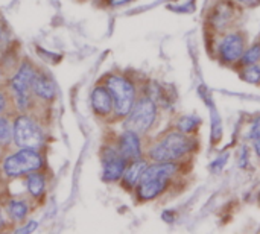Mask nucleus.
I'll return each mask as SVG.
<instances>
[{"mask_svg":"<svg viewBox=\"0 0 260 234\" xmlns=\"http://www.w3.org/2000/svg\"><path fill=\"white\" fill-rule=\"evenodd\" d=\"M3 227V216H2V212H0V228Z\"/></svg>","mask_w":260,"mask_h":234,"instance_id":"29","label":"nucleus"},{"mask_svg":"<svg viewBox=\"0 0 260 234\" xmlns=\"http://www.w3.org/2000/svg\"><path fill=\"white\" fill-rule=\"evenodd\" d=\"M227 160H229V152H225L224 155H221V157H218L212 164H210V169L213 171V172H219L224 166H225V163H227Z\"/></svg>","mask_w":260,"mask_h":234,"instance_id":"20","label":"nucleus"},{"mask_svg":"<svg viewBox=\"0 0 260 234\" xmlns=\"http://www.w3.org/2000/svg\"><path fill=\"white\" fill-rule=\"evenodd\" d=\"M27 189H29L30 195L40 196L44 190V178L40 174H32L27 180Z\"/></svg>","mask_w":260,"mask_h":234,"instance_id":"15","label":"nucleus"},{"mask_svg":"<svg viewBox=\"0 0 260 234\" xmlns=\"http://www.w3.org/2000/svg\"><path fill=\"white\" fill-rule=\"evenodd\" d=\"M14 140L23 149H35L43 143V134L34 120L21 116L14 123Z\"/></svg>","mask_w":260,"mask_h":234,"instance_id":"5","label":"nucleus"},{"mask_svg":"<svg viewBox=\"0 0 260 234\" xmlns=\"http://www.w3.org/2000/svg\"><path fill=\"white\" fill-rule=\"evenodd\" d=\"M32 91L44 99H52L55 96V85L52 81H49L46 76L35 75L34 82H32Z\"/></svg>","mask_w":260,"mask_h":234,"instance_id":"13","label":"nucleus"},{"mask_svg":"<svg viewBox=\"0 0 260 234\" xmlns=\"http://www.w3.org/2000/svg\"><path fill=\"white\" fill-rule=\"evenodd\" d=\"M3 107H5V99H3V96L0 94V111L3 110Z\"/></svg>","mask_w":260,"mask_h":234,"instance_id":"28","label":"nucleus"},{"mask_svg":"<svg viewBox=\"0 0 260 234\" xmlns=\"http://www.w3.org/2000/svg\"><path fill=\"white\" fill-rule=\"evenodd\" d=\"M119 152L126 161L139 160L142 155V143L137 132L126 129L119 140Z\"/></svg>","mask_w":260,"mask_h":234,"instance_id":"9","label":"nucleus"},{"mask_svg":"<svg viewBox=\"0 0 260 234\" xmlns=\"http://www.w3.org/2000/svg\"><path fill=\"white\" fill-rule=\"evenodd\" d=\"M41 157L34 149H21L20 152L8 157L3 163V169L9 177H18L40 169Z\"/></svg>","mask_w":260,"mask_h":234,"instance_id":"4","label":"nucleus"},{"mask_svg":"<svg viewBox=\"0 0 260 234\" xmlns=\"http://www.w3.org/2000/svg\"><path fill=\"white\" fill-rule=\"evenodd\" d=\"M129 0H110V3L113 5V6H120V5H123V3H128Z\"/></svg>","mask_w":260,"mask_h":234,"instance_id":"26","label":"nucleus"},{"mask_svg":"<svg viewBox=\"0 0 260 234\" xmlns=\"http://www.w3.org/2000/svg\"><path fill=\"white\" fill-rule=\"evenodd\" d=\"M107 88L113 96L116 114L120 117L128 116L136 104V88L133 82L126 78L113 75L107 79Z\"/></svg>","mask_w":260,"mask_h":234,"instance_id":"2","label":"nucleus"},{"mask_svg":"<svg viewBox=\"0 0 260 234\" xmlns=\"http://www.w3.org/2000/svg\"><path fill=\"white\" fill-rule=\"evenodd\" d=\"M91 107L101 116H107V114L111 113L114 104H113V96L108 91V88L96 87L93 90V93H91Z\"/></svg>","mask_w":260,"mask_h":234,"instance_id":"11","label":"nucleus"},{"mask_svg":"<svg viewBox=\"0 0 260 234\" xmlns=\"http://www.w3.org/2000/svg\"><path fill=\"white\" fill-rule=\"evenodd\" d=\"M236 2L244 3V5H248V6H254V5L260 3V0H236Z\"/></svg>","mask_w":260,"mask_h":234,"instance_id":"24","label":"nucleus"},{"mask_svg":"<svg viewBox=\"0 0 260 234\" xmlns=\"http://www.w3.org/2000/svg\"><path fill=\"white\" fill-rule=\"evenodd\" d=\"M244 75V79L247 82H251V84H257L260 81V67L251 64V65H247V70L242 73Z\"/></svg>","mask_w":260,"mask_h":234,"instance_id":"19","label":"nucleus"},{"mask_svg":"<svg viewBox=\"0 0 260 234\" xmlns=\"http://www.w3.org/2000/svg\"><path fill=\"white\" fill-rule=\"evenodd\" d=\"M190 146L192 142L189 136L181 131H172L152 146V149L149 151V157L157 163H174L175 160H180L183 155H186Z\"/></svg>","mask_w":260,"mask_h":234,"instance_id":"1","label":"nucleus"},{"mask_svg":"<svg viewBox=\"0 0 260 234\" xmlns=\"http://www.w3.org/2000/svg\"><path fill=\"white\" fill-rule=\"evenodd\" d=\"M168 183H169V180H163V178L140 180L139 186H137V196L142 201H151L165 192V189L168 187Z\"/></svg>","mask_w":260,"mask_h":234,"instance_id":"10","label":"nucleus"},{"mask_svg":"<svg viewBox=\"0 0 260 234\" xmlns=\"http://www.w3.org/2000/svg\"><path fill=\"white\" fill-rule=\"evenodd\" d=\"M9 215H11L14 219L21 221V219L27 215V207H26V204L21 203V201H12V203L9 204Z\"/></svg>","mask_w":260,"mask_h":234,"instance_id":"17","label":"nucleus"},{"mask_svg":"<svg viewBox=\"0 0 260 234\" xmlns=\"http://www.w3.org/2000/svg\"><path fill=\"white\" fill-rule=\"evenodd\" d=\"M12 137H14L12 126L9 125L6 119L0 117V145H8Z\"/></svg>","mask_w":260,"mask_h":234,"instance_id":"18","label":"nucleus"},{"mask_svg":"<svg viewBox=\"0 0 260 234\" xmlns=\"http://www.w3.org/2000/svg\"><path fill=\"white\" fill-rule=\"evenodd\" d=\"M146 168H148L146 161H143L140 158L139 160H134L125 169V172H123V181H125V184H128L129 187L139 184V181H140V178H142V175H143V172H145Z\"/></svg>","mask_w":260,"mask_h":234,"instance_id":"12","label":"nucleus"},{"mask_svg":"<svg viewBox=\"0 0 260 234\" xmlns=\"http://www.w3.org/2000/svg\"><path fill=\"white\" fill-rule=\"evenodd\" d=\"M260 59V44H254L251 46L248 50L244 52L241 61L244 65H251V64H256Z\"/></svg>","mask_w":260,"mask_h":234,"instance_id":"16","label":"nucleus"},{"mask_svg":"<svg viewBox=\"0 0 260 234\" xmlns=\"http://www.w3.org/2000/svg\"><path fill=\"white\" fill-rule=\"evenodd\" d=\"M219 52H221V56L224 61L227 62H233L239 58H242L244 52H245V43H244V38L241 34H229L222 43H221V47H219Z\"/></svg>","mask_w":260,"mask_h":234,"instance_id":"8","label":"nucleus"},{"mask_svg":"<svg viewBox=\"0 0 260 234\" xmlns=\"http://www.w3.org/2000/svg\"><path fill=\"white\" fill-rule=\"evenodd\" d=\"M247 158H248V151H247V148H242V149H241V163H239V166H241V168H244V166H245Z\"/></svg>","mask_w":260,"mask_h":234,"instance_id":"23","label":"nucleus"},{"mask_svg":"<svg viewBox=\"0 0 260 234\" xmlns=\"http://www.w3.org/2000/svg\"><path fill=\"white\" fill-rule=\"evenodd\" d=\"M163 219H166V222H172L174 219H172V212H165L163 215Z\"/></svg>","mask_w":260,"mask_h":234,"instance_id":"25","label":"nucleus"},{"mask_svg":"<svg viewBox=\"0 0 260 234\" xmlns=\"http://www.w3.org/2000/svg\"><path fill=\"white\" fill-rule=\"evenodd\" d=\"M126 169V160L120 155L119 149L114 151L111 148L105 149L104 152V172L102 178L105 181H117L123 177Z\"/></svg>","mask_w":260,"mask_h":234,"instance_id":"7","label":"nucleus"},{"mask_svg":"<svg viewBox=\"0 0 260 234\" xmlns=\"http://www.w3.org/2000/svg\"><path fill=\"white\" fill-rule=\"evenodd\" d=\"M35 75L37 73L29 64H23L20 70L17 72V75L11 79V87L17 96V102L21 110L26 108L29 102V91L32 90V82H34Z\"/></svg>","mask_w":260,"mask_h":234,"instance_id":"6","label":"nucleus"},{"mask_svg":"<svg viewBox=\"0 0 260 234\" xmlns=\"http://www.w3.org/2000/svg\"><path fill=\"white\" fill-rule=\"evenodd\" d=\"M37 227H38V222H37V221H29L24 227L18 228L17 233H32V231L37 230Z\"/></svg>","mask_w":260,"mask_h":234,"instance_id":"22","label":"nucleus"},{"mask_svg":"<svg viewBox=\"0 0 260 234\" xmlns=\"http://www.w3.org/2000/svg\"><path fill=\"white\" fill-rule=\"evenodd\" d=\"M201 125V119L195 117V116H184L178 120L177 123V128L178 131L184 132V134H190L193 132L198 126Z\"/></svg>","mask_w":260,"mask_h":234,"instance_id":"14","label":"nucleus"},{"mask_svg":"<svg viewBox=\"0 0 260 234\" xmlns=\"http://www.w3.org/2000/svg\"><path fill=\"white\" fill-rule=\"evenodd\" d=\"M157 119V105L152 97H142L129 111L125 128L137 134H145Z\"/></svg>","mask_w":260,"mask_h":234,"instance_id":"3","label":"nucleus"},{"mask_svg":"<svg viewBox=\"0 0 260 234\" xmlns=\"http://www.w3.org/2000/svg\"><path fill=\"white\" fill-rule=\"evenodd\" d=\"M250 139H251V140H259L260 139V116L253 122V125H251Z\"/></svg>","mask_w":260,"mask_h":234,"instance_id":"21","label":"nucleus"},{"mask_svg":"<svg viewBox=\"0 0 260 234\" xmlns=\"http://www.w3.org/2000/svg\"><path fill=\"white\" fill-rule=\"evenodd\" d=\"M254 149H256V154L260 158V139L259 140H254Z\"/></svg>","mask_w":260,"mask_h":234,"instance_id":"27","label":"nucleus"}]
</instances>
